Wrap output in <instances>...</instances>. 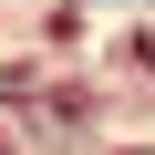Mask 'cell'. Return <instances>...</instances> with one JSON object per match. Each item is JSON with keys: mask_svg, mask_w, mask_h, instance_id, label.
Returning <instances> with one entry per match:
<instances>
[{"mask_svg": "<svg viewBox=\"0 0 155 155\" xmlns=\"http://www.w3.org/2000/svg\"><path fill=\"white\" fill-rule=\"evenodd\" d=\"M134 72H145V83H155V21L134 31Z\"/></svg>", "mask_w": 155, "mask_h": 155, "instance_id": "1", "label": "cell"}]
</instances>
